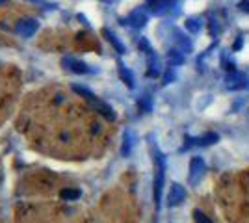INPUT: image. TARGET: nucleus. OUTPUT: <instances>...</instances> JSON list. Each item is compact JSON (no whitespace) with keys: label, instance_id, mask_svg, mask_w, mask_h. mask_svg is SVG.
<instances>
[{"label":"nucleus","instance_id":"f257e3e1","mask_svg":"<svg viewBox=\"0 0 249 223\" xmlns=\"http://www.w3.org/2000/svg\"><path fill=\"white\" fill-rule=\"evenodd\" d=\"M156 168H155V203L156 208H160L162 203V190H164V177H166V158L164 154L156 153Z\"/></svg>","mask_w":249,"mask_h":223},{"label":"nucleus","instance_id":"f03ea898","mask_svg":"<svg viewBox=\"0 0 249 223\" xmlns=\"http://www.w3.org/2000/svg\"><path fill=\"white\" fill-rule=\"evenodd\" d=\"M205 170H207V166H205L203 158H199V156H194V158H192V162H190L188 182H190L192 186L199 184V181H201V179H203V175H205Z\"/></svg>","mask_w":249,"mask_h":223},{"label":"nucleus","instance_id":"7ed1b4c3","mask_svg":"<svg viewBox=\"0 0 249 223\" xmlns=\"http://www.w3.org/2000/svg\"><path fill=\"white\" fill-rule=\"evenodd\" d=\"M186 199V190L184 186L180 184H171V190H169V195H167V205L169 206H178L180 203Z\"/></svg>","mask_w":249,"mask_h":223},{"label":"nucleus","instance_id":"20e7f679","mask_svg":"<svg viewBox=\"0 0 249 223\" xmlns=\"http://www.w3.org/2000/svg\"><path fill=\"white\" fill-rule=\"evenodd\" d=\"M248 86V80H246V76L238 71H232V73L227 76V87L229 89H242V87H246Z\"/></svg>","mask_w":249,"mask_h":223},{"label":"nucleus","instance_id":"39448f33","mask_svg":"<svg viewBox=\"0 0 249 223\" xmlns=\"http://www.w3.org/2000/svg\"><path fill=\"white\" fill-rule=\"evenodd\" d=\"M128 22L134 26V28H142V26H145L147 22V13L142 8H138L130 13V17H128Z\"/></svg>","mask_w":249,"mask_h":223},{"label":"nucleus","instance_id":"423d86ee","mask_svg":"<svg viewBox=\"0 0 249 223\" xmlns=\"http://www.w3.org/2000/svg\"><path fill=\"white\" fill-rule=\"evenodd\" d=\"M36 30H37V22L36 21H22L17 26V32L21 34L22 37H32L36 34Z\"/></svg>","mask_w":249,"mask_h":223},{"label":"nucleus","instance_id":"0eeeda50","mask_svg":"<svg viewBox=\"0 0 249 223\" xmlns=\"http://www.w3.org/2000/svg\"><path fill=\"white\" fill-rule=\"evenodd\" d=\"M219 139V136L216 132H208L205 136H201V138L196 139V145H201V147H208V145H212V143H216Z\"/></svg>","mask_w":249,"mask_h":223},{"label":"nucleus","instance_id":"6e6552de","mask_svg":"<svg viewBox=\"0 0 249 223\" xmlns=\"http://www.w3.org/2000/svg\"><path fill=\"white\" fill-rule=\"evenodd\" d=\"M63 65H69V69L74 71V73H88L89 69L82 64V62H78V60H73V58H67V60H63Z\"/></svg>","mask_w":249,"mask_h":223},{"label":"nucleus","instance_id":"1a4fd4ad","mask_svg":"<svg viewBox=\"0 0 249 223\" xmlns=\"http://www.w3.org/2000/svg\"><path fill=\"white\" fill-rule=\"evenodd\" d=\"M173 4H175V0H155V4H153L155 8H153V10H155V13L162 15V13H166Z\"/></svg>","mask_w":249,"mask_h":223},{"label":"nucleus","instance_id":"9d476101","mask_svg":"<svg viewBox=\"0 0 249 223\" xmlns=\"http://www.w3.org/2000/svg\"><path fill=\"white\" fill-rule=\"evenodd\" d=\"M160 71H162V69H160V60H158L153 52H149V74H151V76H158Z\"/></svg>","mask_w":249,"mask_h":223},{"label":"nucleus","instance_id":"9b49d317","mask_svg":"<svg viewBox=\"0 0 249 223\" xmlns=\"http://www.w3.org/2000/svg\"><path fill=\"white\" fill-rule=\"evenodd\" d=\"M186 30L192 34H197L201 30V22L196 19V17H192V19H188L186 21Z\"/></svg>","mask_w":249,"mask_h":223},{"label":"nucleus","instance_id":"f8f14e48","mask_svg":"<svg viewBox=\"0 0 249 223\" xmlns=\"http://www.w3.org/2000/svg\"><path fill=\"white\" fill-rule=\"evenodd\" d=\"M177 43L180 45V49H182L184 52H190V51H192V43H190V39H186L182 34H177Z\"/></svg>","mask_w":249,"mask_h":223},{"label":"nucleus","instance_id":"ddd939ff","mask_svg":"<svg viewBox=\"0 0 249 223\" xmlns=\"http://www.w3.org/2000/svg\"><path fill=\"white\" fill-rule=\"evenodd\" d=\"M194 222L196 223H212V220H210L203 210L196 208V210H194Z\"/></svg>","mask_w":249,"mask_h":223},{"label":"nucleus","instance_id":"4468645a","mask_svg":"<svg viewBox=\"0 0 249 223\" xmlns=\"http://www.w3.org/2000/svg\"><path fill=\"white\" fill-rule=\"evenodd\" d=\"M169 62H171L173 67H175V65H180L184 62V56H182V52H178V51H171V52H169Z\"/></svg>","mask_w":249,"mask_h":223},{"label":"nucleus","instance_id":"2eb2a0df","mask_svg":"<svg viewBox=\"0 0 249 223\" xmlns=\"http://www.w3.org/2000/svg\"><path fill=\"white\" fill-rule=\"evenodd\" d=\"M106 35H108V39H110V41H112V43H114V45H115V49H117L119 52L123 54V52H124V47H123V45H121V43H119V41H117V37H115L114 34L106 32Z\"/></svg>","mask_w":249,"mask_h":223},{"label":"nucleus","instance_id":"dca6fc26","mask_svg":"<svg viewBox=\"0 0 249 223\" xmlns=\"http://www.w3.org/2000/svg\"><path fill=\"white\" fill-rule=\"evenodd\" d=\"M121 76H123L124 80H126V84L130 86V87L134 86V78H132V74H130V71H126L124 67H121Z\"/></svg>","mask_w":249,"mask_h":223},{"label":"nucleus","instance_id":"f3484780","mask_svg":"<svg viewBox=\"0 0 249 223\" xmlns=\"http://www.w3.org/2000/svg\"><path fill=\"white\" fill-rule=\"evenodd\" d=\"M62 195H63V197H78V195H80V193H78V191H76V190H74V191L67 190V191H63Z\"/></svg>","mask_w":249,"mask_h":223},{"label":"nucleus","instance_id":"a211bd4d","mask_svg":"<svg viewBox=\"0 0 249 223\" xmlns=\"http://www.w3.org/2000/svg\"><path fill=\"white\" fill-rule=\"evenodd\" d=\"M240 49H242V37H238V39H236L234 47H232V51H240Z\"/></svg>","mask_w":249,"mask_h":223},{"label":"nucleus","instance_id":"6ab92c4d","mask_svg":"<svg viewBox=\"0 0 249 223\" xmlns=\"http://www.w3.org/2000/svg\"><path fill=\"white\" fill-rule=\"evenodd\" d=\"M171 78H175V74H173V71H169V73L166 74V84H169V82H171Z\"/></svg>","mask_w":249,"mask_h":223},{"label":"nucleus","instance_id":"aec40b11","mask_svg":"<svg viewBox=\"0 0 249 223\" xmlns=\"http://www.w3.org/2000/svg\"><path fill=\"white\" fill-rule=\"evenodd\" d=\"M242 10H244V11H248V13H249V0H246V2L242 4Z\"/></svg>","mask_w":249,"mask_h":223},{"label":"nucleus","instance_id":"412c9836","mask_svg":"<svg viewBox=\"0 0 249 223\" xmlns=\"http://www.w3.org/2000/svg\"><path fill=\"white\" fill-rule=\"evenodd\" d=\"M104 2H110V0H104Z\"/></svg>","mask_w":249,"mask_h":223}]
</instances>
